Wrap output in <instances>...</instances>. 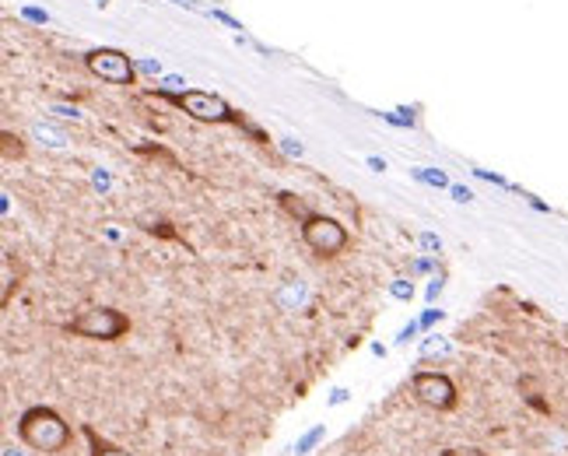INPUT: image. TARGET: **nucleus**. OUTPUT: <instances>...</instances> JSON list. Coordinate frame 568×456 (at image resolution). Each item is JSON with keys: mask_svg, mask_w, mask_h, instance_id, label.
Returning <instances> with one entry per match:
<instances>
[{"mask_svg": "<svg viewBox=\"0 0 568 456\" xmlns=\"http://www.w3.org/2000/svg\"><path fill=\"white\" fill-rule=\"evenodd\" d=\"M18 436L36 453H60L71 446V425L53 407H29L18 418Z\"/></svg>", "mask_w": 568, "mask_h": 456, "instance_id": "nucleus-1", "label": "nucleus"}, {"mask_svg": "<svg viewBox=\"0 0 568 456\" xmlns=\"http://www.w3.org/2000/svg\"><path fill=\"white\" fill-rule=\"evenodd\" d=\"M68 331L78 337H92V341H116L130 331V320L120 310H89L81 313L78 320L68 323Z\"/></svg>", "mask_w": 568, "mask_h": 456, "instance_id": "nucleus-2", "label": "nucleus"}, {"mask_svg": "<svg viewBox=\"0 0 568 456\" xmlns=\"http://www.w3.org/2000/svg\"><path fill=\"white\" fill-rule=\"evenodd\" d=\"M302 239L316 256H337L347 246V232L326 214H305L302 222Z\"/></svg>", "mask_w": 568, "mask_h": 456, "instance_id": "nucleus-3", "label": "nucleus"}, {"mask_svg": "<svg viewBox=\"0 0 568 456\" xmlns=\"http://www.w3.org/2000/svg\"><path fill=\"white\" fill-rule=\"evenodd\" d=\"M414 397H418L425 407L453 411V407H456V386H453L449 376H439V373H418V376H414Z\"/></svg>", "mask_w": 568, "mask_h": 456, "instance_id": "nucleus-4", "label": "nucleus"}, {"mask_svg": "<svg viewBox=\"0 0 568 456\" xmlns=\"http://www.w3.org/2000/svg\"><path fill=\"white\" fill-rule=\"evenodd\" d=\"M89 68L95 78L109 81V84H130L134 81V68H130V60L116 50H95L89 57Z\"/></svg>", "mask_w": 568, "mask_h": 456, "instance_id": "nucleus-5", "label": "nucleus"}, {"mask_svg": "<svg viewBox=\"0 0 568 456\" xmlns=\"http://www.w3.org/2000/svg\"><path fill=\"white\" fill-rule=\"evenodd\" d=\"M176 105H183L186 113H193L196 120H235L243 123L239 116H232V110L214 95H204V92H186V95H176Z\"/></svg>", "mask_w": 568, "mask_h": 456, "instance_id": "nucleus-6", "label": "nucleus"}, {"mask_svg": "<svg viewBox=\"0 0 568 456\" xmlns=\"http://www.w3.org/2000/svg\"><path fill=\"white\" fill-rule=\"evenodd\" d=\"M84 436H89V443H92V456H130L126 449H120V446H113V443L99 439V436H95V428H84Z\"/></svg>", "mask_w": 568, "mask_h": 456, "instance_id": "nucleus-7", "label": "nucleus"}, {"mask_svg": "<svg viewBox=\"0 0 568 456\" xmlns=\"http://www.w3.org/2000/svg\"><path fill=\"white\" fill-rule=\"evenodd\" d=\"M323 436H326V428H323V425L310 428V432H305V436H302V439L295 443V453H298V456H305V453H313V449H316V446L323 443Z\"/></svg>", "mask_w": 568, "mask_h": 456, "instance_id": "nucleus-8", "label": "nucleus"}, {"mask_svg": "<svg viewBox=\"0 0 568 456\" xmlns=\"http://www.w3.org/2000/svg\"><path fill=\"white\" fill-rule=\"evenodd\" d=\"M422 352H425V358H428V355H443V352H446V341H435V337H432V341H425Z\"/></svg>", "mask_w": 568, "mask_h": 456, "instance_id": "nucleus-9", "label": "nucleus"}, {"mask_svg": "<svg viewBox=\"0 0 568 456\" xmlns=\"http://www.w3.org/2000/svg\"><path fill=\"white\" fill-rule=\"evenodd\" d=\"M397 298H410L414 295V285H407V281H393V288H389Z\"/></svg>", "mask_w": 568, "mask_h": 456, "instance_id": "nucleus-10", "label": "nucleus"}, {"mask_svg": "<svg viewBox=\"0 0 568 456\" xmlns=\"http://www.w3.org/2000/svg\"><path fill=\"white\" fill-rule=\"evenodd\" d=\"M439 456H485V453L474 449V446H456V449H446V453H439Z\"/></svg>", "mask_w": 568, "mask_h": 456, "instance_id": "nucleus-11", "label": "nucleus"}, {"mask_svg": "<svg viewBox=\"0 0 568 456\" xmlns=\"http://www.w3.org/2000/svg\"><path fill=\"white\" fill-rule=\"evenodd\" d=\"M435 320H443V313H435V310H432V313H425V320H422V327H432V323H435Z\"/></svg>", "mask_w": 568, "mask_h": 456, "instance_id": "nucleus-12", "label": "nucleus"}, {"mask_svg": "<svg viewBox=\"0 0 568 456\" xmlns=\"http://www.w3.org/2000/svg\"><path fill=\"white\" fill-rule=\"evenodd\" d=\"M422 243H425V250H439V239H435V235H425Z\"/></svg>", "mask_w": 568, "mask_h": 456, "instance_id": "nucleus-13", "label": "nucleus"}, {"mask_svg": "<svg viewBox=\"0 0 568 456\" xmlns=\"http://www.w3.org/2000/svg\"><path fill=\"white\" fill-rule=\"evenodd\" d=\"M347 401V389H334V397H331V404H344Z\"/></svg>", "mask_w": 568, "mask_h": 456, "instance_id": "nucleus-14", "label": "nucleus"}, {"mask_svg": "<svg viewBox=\"0 0 568 456\" xmlns=\"http://www.w3.org/2000/svg\"><path fill=\"white\" fill-rule=\"evenodd\" d=\"M453 197H456V201H470V193H467L464 186H456V190H453Z\"/></svg>", "mask_w": 568, "mask_h": 456, "instance_id": "nucleus-15", "label": "nucleus"}]
</instances>
